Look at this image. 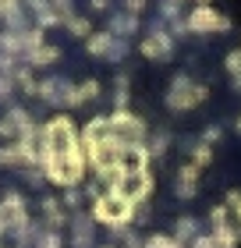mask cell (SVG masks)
I'll use <instances>...</instances> for the list:
<instances>
[{"label":"cell","instance_id":"obj_6","mask_svg":"<svg viewBox=\"0 0 241 248\" xmlns=\"http://www.w3.org/2000/svg\"><path fill=\"white\" fill-rule=\"evenodd\" d=\"M117 213H121V202H113L107 191L93 202V217H96L99 223H110V227H113V223H117Z\"/></svg>","mask_w":241,"mask_h":248},{"label":"cell","instance_id":"obj_35","mask_svg":"<svg viewBox=\"0 0 241 248\" xmlns=\"http://www.w3.org/2000/svg\"><path fill=\"white\" fill-rule=\"evenodd\" d=\"M124 11H128V15H142V11H145V0H124Z\"/></svg>","mask_w":241,"mask_h":248},{"label":"cell","instance_id":"obj_31","mask_svg":"<svg viewBox=\"0 0 241 248\" xmlns=\"http://www.w3.org/2000/svg\"><path fill=\"white\" fill-rule=\"evenodd\" d=\"M227 71H231V75H241V50L227 53Z\"/></svg>","mask_w":241,"mask_h":248},{"label":"cell","instance_id":"obj_44","mask_svg":"<svg viewBox=\"0 0 241 248\" xmlns=\"http://www.w3.org/2000/svg\"><path fill=\"white\" fill-rule=\"evenodd\" d=\"M145 248H149V245H145Z\"/></svg>","mask_w":241,"mask_h":248},{"label":"cell","instance_id":"obj_23","mask_svg":"<svg viewBox=\"0 0 241 248\" xmlns=\"http://www.w3.org/2000/svg\"><path fill=\"white\" fill-rule=\"evenodd\" d=\"M121 238H124V248H145L142 234H139V231H131V227H124V231H121Z\"/></svg>","mask_w":241,"mask_h":248},{"label":"cell","instance_id":"obj_41","mask_svg":"<svg viewBox=\"0 0 241 248\" xmlns=\"http://www.w3.org/2000/svg\"><path fill=\"white\" fill-rule=\"evenodd\" d=\"M103 248H117V245H103Z\"/></svg>","mask_w":241,"mask_h":248},{"label":"cell","instance_id":"obj_37","mask_svg":"<svg viewBox=\"0 0 241 248\" xmlns=\"http://www.w3.org/2000/svg\"><path fill=\"white\" fill-rule=\"evenodd\" d=\"M216 139H220V128H216V124H213V128H206V135H202V142H216Z\"/></svg>","mask_w":241,"mask_h":248},{"label":"cell","instance_id":"obj_43","mask_svg":"<svg viewBox=\"0 0 241 248\" xmlns=\"http://www.w3.org/2000/svg\"><path fill=\"white\" fill-rule=\"evenodd\" d=\"M199 4H206V0H199Z\"/></svg>","mask_w":241,"mask_h":248},{"label":"cell","instance_id":"obj_18","mask_svg":"<svg viewBox=\"0 0 241 248\" xmlns=\"http://www.w3.org/2000/svg\"><path fill=\"white\" fill-rule=\"evenodd\" d=\"M0 103L15 107V78L11 75H0Z\"/></svg>","mask_w":241,"mask_h":248},{"label":"cell","instance_id":"obj_29","mask_svg":"<svg viewBox=\"0 0 241 248\" xmlns=\"http://www.w3.org/2000/svg\"><path fill=\"white\" fill-rule=\"evenodd\" d=\"M177 177H181V181H199V167H195V163H185V167L177 170Z\"/></svg>","mask_w":241,"mask_h":248},{"label":"cell","instance_id":"obj_21","mask_svg":"<svg viewBox=\"0 0 241 248\" xmlns=\"http://www.w3.org/2000/svg\"><path fill=\"white\" fill-rule=\"evenodd\" d=\"M21 177H25L32 188H43V185H47V174H43V167H21Z\"/></svg>","mask_w":241,"mask_h":248},{"label":"cell","instance_id":"obj_38","mask_svg":"<svg viewBox=\"0 0 241 248\" xmlns=\"http://www.w3.org/2000/svg\"><path fill=\"white\" fill-rule=\"evenodd\" d=\"M0 167H11V145H4V149H0Z\"/></svg>","mask_w":241,"mask_h":248},{"label":"cell","instance_id":"obj_11","mask_svg":"<svg viewBox=\"0 0 241 248\" xmlns=\"http://www.w3.org/2000/svg\"><path fill=\"white\" fill-rule=\"evenodd\" d=\"M4 25H7V32H29L32 25H29V11L25 7H11V11H4Z\"/></svg>","mask_w":241,"mask_h":248},{"label":"cell","instance_id":"obj_17","mask_svg":"<svg viewBox=\"0 0 241 248\" xmlns=\"http://www.w3.org/2000/svg\"><path fill=\"white\" fill-rule=\"evenodd\" d=\"M67 220H71V227H75V234H78V231H93V220H96V217H93L89 209H75Z\"/></svg>","mask_w":241,"mask_h":248},{"label":"cell","instance_id":"obj_33","mask_svg":"<svg viewBox=\"0 0 241 248\" xmlns=\"http://www.w3.org/2000/svg\"><path fill=\"white\" fill-rule=\"evenodd\" d=\"M227 209H231V206H213V209H209L213 227H216V223H227Z\"/></svg>","mask_w":241,"mask_h":248},{"label":"cell","instance_id":"obj_28","mask_svg":"<svg viewBox=\"0 0 241 248\" xmlns=\"http://www.w3.org/2000/svg\"><path fill=\"white\" fill-rule=\"evenodd\" d=\"M227 206H231V209H234V217L241 220V191H238V188L227 191Z\"/></svg>","mask_w":241,"mask_h":248},{"label":"cell","instance_id":"obj_9","mask_svg":"<svg viewBox=\"0 0 241 248\" xmlns=\"http://www.w3.org/2000/svg\"><path fill=\"white\" fill-rule=\"evenodd\" d=\"M213 241H216V248H234L241 241V223H238V227H231V223H216V227H213Z\"/></svg>","mask_w":241,"mask_h":248},{"label":"cell","instance_id":"obj_8","mask_svg":"<svg viewBox=\"0 0 241 248\" xmlns=\"http://www.w3.org/2000/svg\"><path fill=\"white\" fill-rule=\"evenodd\" d=\"M110 32L117 39H128L131 32H139V15H128V11H124V15H113L110 18Z\"/></svg>","mask_w":241,"mask_h":248},{"label":"cell","instance_id":"obj_3","mask_svg":"<svg viewBox=\"0 0 241 248\" xmlns=\"http://www.w3.org/2000/svg\"><path fill=\"white\" fill-rule=\"evenodd\" d=\"M188 32H227L231 21H227L220 11H213L209 4H199L195 11H188Z\"/></svg>","mask_w":241,"mask_h":248},{"label":"cell","instance_id":"obj_22","mask_svg":"<svg viewBox=\"0 0 241 248\" xmlns=\"http://www.w3.org/2000/svg\"><path fill=\"white\" fill-rule=\"evenodd\" d=\"M128 50H131V43L128 39H113V46L107 53V61H121V57H128Z\"/></svg>","mask_w":241,"mask_h":248},{"label":"cell","instance_id":"obj_14","mask_svg":"<svg viewBox=\"0 0 241 248\" xmlns=\"http://www.w3.org/2000/svg\"><path fill=\"white\" fill-rule=\"evenodd\" d=\"M57 57H61V50H57V46H47V43H43L39 50H32V53H29V61H25V64H32V67H47V64H53Z\"/></svg>","mask_w":241,"mask_h":248},{"label":"cell","instance_id":"obj_32","mask_svg":"<svg viewBox=\"0 0 241 248\" xmlns=\"http://www.w3.org/2000/svg\"><path fill=\"white\" fill-rule=\"evenodd\" d=\"M167 25H170V36H174V39L188 32V21H185V18H174V21H167Z\"/></svg>","mask_w":241,"mask_h":248},{"label":"cell","instance_id":"obj_27","mask_svg":"<svg viewBox=\"0 0 241 248\" xmlns=\"http://www.w3.org/2000/svg\"><path fill=\"white\" fill-rule=\"evenodd\" d=\"M71 245H75V248H93V231H78V234H71Z\"/></svg>","mask_w":241,"mask_h":248},{"label":"cell","instance_id":"obj_25","mask_svg":"<svg viewBox=\"0 0 241 248\" xmlns=\"http://www.w3.org/2000/svg\"><path fill=\"white\" fill-rule=\"evenodd\" d=\"M61 234H57V231H47V234H43V238L36 241V248H61Z\"/></svg>","mask_w":241,"mask_h":248},{"label":"cell","instance_id":"obj_4","mask_svg":"<svg viewBox=\"0 0 241 248\" xmlns=\"http://www.w3.org/2000/svg\"><path fill=\"white\" fill-rule=\"evenodd\" d=\"M139 50L145 53V57H153V61H167L170 53H174V36H170V32H160V36H145Z\"/></svg>","mask_w":241,"mask_h":248},{"label":"cell","instance_id":"obj_20","mask_svg":"<svg viewBox=\"0 0 241 248\" xmlns=\"http://www.w3.org/2000/svg\"><path fill=\"white\" fill-rule=\"evenodd\" d=\"M156 18H163V21L181 18V0H160V15Z\"/></svg>","mask_w":241,"mask_h":248},{"label":"cell","instance_id":"obj_1","mask_svg":"<svg viewBox=\"0 0 241 248\" xmlns=\"http://www.w3.org/2000/svg\"><path fill=\"white\" fill-rule=\"evenodd\" d=\"M209 96V89L206 85H195L188 75H174V82H170V96H167V107L170 110H188L195 103H202V99Z\"/></svg>","mask_w":241,"mask_h":248},{"label":"cell","instance_id":"obj_40","mask_svg":"<svg viewBox=\"0 0 241 248\" xmlns=\"http://www.w3.org/2000/svg\"><path fill=\"white\" fill-rule=\"evenodd\" d=\"M0 248H15V245L7 241V234H0Z\"/></svg>","mask_w":241,"mask_h":248},{"label":"cell","instance_id":"obj_7","mask_svg":"<svg viewBox=\"0 0 241 248\" xmlns=\"http://www.w3.org/2000/svg\"><path fill=\"white\" fill-rule=\"evenodd\" d=\"M96 177H99L103 185H117V181H128L131 170L124 167V160H117V163H103V167H96Z\"/></svg>","mask_w":241,"mask_h":248},{"label":"cell","instance_id":"obj_42","mask_svg":"<svg viewBox=\"0 0 241 248\" xmlns=\"http://www.w3.org/2000/svg\"><path fill=\"white\" fill-rule=\"evenodd\" d=\"M238 131H241V117H238Z\"/></svg>","mask_w":241,"mask_h":248},{"label":"cell","instance_id":"obj_39","mask_svg":"<svg viewBox=\"0 0 241 248\" xmlns=\"http://www.w3.org/2000/svg\"><path fill=\"white\" fill-rule=\"evenodd\" d=\"M107 4H110V0H93V11H103Z\"/></svg>","mask_w":241,"mask_h":248},{"label":"cell","instance_id":"obj_5","mask_svg":"<svg viewBox=\"0 0 241 248\" xmlns=\"http://www.w3.org/2000/svg\"><path fill=\"white\" fill-rule=\"evenodd\" d=\"M64 89H67V82H64L61 75H53V78H47V82L36 85V96H43V99L53 103V107H61V103H64Z\"/></svg>","mask_w":241,"mask_h":248},{"label":"cell","instance_id":"obj_10","mask_svg":"<svg viewBox=\"0 0 241 248\" xmlns=\"http://www.w3.org/2000/svg\"><path fill=\"white\" fill-rule=\"evenodd\" d=\"M43 220H47V227H53V231H61L64 227V213H61V202H57L53 195H47L43 199Z\"/></svg>","mask_w":241,"mask_h":248},{"label":"cell","instance_id":"obj_36","mask_svg":"<svg viewBox=\"0 0 241 248\" xmlns=\"http://www.w3.org/2000/svg\"><path fill=\"white\" fill-rule=\"evenodd\" d=\"M50 4H53V11H61V15H64V21L71 18V0H50Z\"/></svg>","mask_w":241,"mask_h":248},{"label":"cell","instance_id":"obj_15","mask_svg":"<svg viewBox=\"0 0 241 248\" xmlns=\"http://www.w3.org/2000/svg\"><path fill=\"white\" fill-rule=\"evenodd\" d=\"M199 231H202V223L195 220V217H181V220H177V227H174V238L188 245V241H192V238H195Z\"/></svg>","mask_w":241,"mask_h":248},{"label":"cell","instance_id":"obj_13","mask_svg":"<svg viewBox=\"0 0 241 248\" xmlns=\"http://www.w3.org/2000/svg\"><path fill=\"white\" fill-rule=\"evenodd\" d=\"M113 39H117L113 32H96V36H89L85 46H89V53H96V57H107L110 46H113Z\"/></svg>","mask_w":241,"mask_h":248},{"label":"cell","instance_id":"obj_26","mask_svg":"<svg viewBox=\"0 0 241 248\" xmlns=\"http://www.w3.org/2000/svg\"><path fill=\"white\" fill-rule=\"evenodd\" d=\"M199 181H177V199H195Z\"/></svg>","mask_w":241,"mask_h":248},{"label":"cell","instance_id":"obj_34","mask_svg":"<svg viewBox=\"0 0 241 248\" xmlns=\"http://www.w3.org/2000/svg\"><path fill=\"white\" fill-rule=\"evenodd\" d=\"M0 135H4V139H18V128H15V121H11V117L0 121Z\"/></svg>","mask_w":241,"mask_h":248},{"label":"cell","instance_id":"obj_2","mask_svg":"<svg viewBox=\"0 0 241 248\" xmlns=\"http://www.w3.org/2000/svg\"><path fill=\"white\" fill-rule=\"evenodd\" d=\"M107 131L117 135V139H124V142H142L145 139V121L128 114V110H113V114L107 117Z\"/></svg>","mask_w":241,"mask_h":248},{"label":"cell","instance_id":"obj_12","mask_svg":"<svg viewBox=\"0 0 241 248\" xmlns=\"http://www.w3.org/2000/svg\"><path fill=\"white\" fill-rule=\"evenodd\" d=\"M167 145H170V131L167 128H153V135H149V156H153V160H160V156L167 153Z\"/></svg>","mask_w":241,"mask_h":248},{"label":"cell","instance_id":"obj_24","mask_svg":"<svg viewBox=\"0 0 241 248\" xmlns=\"http://www.w3.org/2000/svg\"><path fill=\"white\" fill-rule=\"evenodd\" d=\"M0 202H4V206H11V209H25V199L18 195V191H4V195H0Z\"/></svg>","mask_w":241,"mask_h":248},{"label":"cell","instance_id":"obj_19","mask_svg":"<svg viewBox=\"0 0 241 248\" xmlns=\"http://www.w3.org/2000/svg\"><path fill=\"white\" fill-rule=\"evenodd\" d=\"M64 25H67V32H71V36H93V25H89L85 18H78V15H71Z\"/></svg>","mask_w":241,"mask_h":248},{"label":"cell","instance_id":"obj_16","mask_svg":"<svg viewBox=\"0 0 241 248\" xmlns=\"http://www.w3.org/2000/svg\"><path fill=\"white\" fill-rule=\"evenodd\" d=\"M185 145H192V153H195V160H192V163L199 167V170H202V167L213 160V149H209V142H192V139H188Z\"/></svg>","mask_w":241,"mask_h":248},{"label":"cell","instance_id":"obj_30","mask_svg":"<svg viewBox=\"0 0 241 248\" xmlns=\"http://www.w3.org/2000/svg\"><path fill=\"white\" fill-rule=\"evenodd\" d=\"M78 202H82L78 188H64V206H67V209H78Z\"/></svg>","mask_w":241,"mask_h":248}]
</instances>
